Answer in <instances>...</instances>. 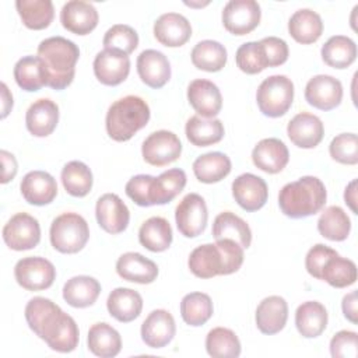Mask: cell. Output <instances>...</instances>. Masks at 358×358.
<instances>
[{
    "label": "cell",
    "mask_w": 358,
    "mask_h": 358,
    "mask_svg": "<svg viewBox=\"0 0 358 358\" xmlns=\"http://www.w3.org/2000/svg\"><path fill=\"white\" fill-rule=\"evenodd\" d=\"M175 331V319L165 309L152 310L141 324V338L150 348L165 347L172 341Z\"/></svg>",
    "instance_id": "obj_18"
},
{
    "label": "cell",
    "mask_w": 358,
    "mask_h": 358,
    "mask_svg": "<svg viewBox=\"0 0 358 358\" xmlns=\"http://www.w3.org/2000/svg\"><path fill=\"white\" fill-rule=\"evenodd\" d=\"M25 319L29 329L49 348L59 352H70L78 345L80 331L76 320L53 301L43 296L29 299L25 306Z\"/></svg>",
    "instance_id": "obj_1"
},
{
    "label": "cell",
    "mask_w": 358,
    "mask_h": 358,
    "mask_svg": "<svg viewBox=\"0 0 358 358\" xmlns=\"http://www.w3.org/2000/svg\"><path fill=\"white\" fill-rule=\"evenodd\" d=\"M95 215L99 227L112 235L123 232L130 221L127 206L115 193H106L98 199Z\"/></svg>",
    "instance_id": "obj_15"
},
{
    "label": "cell",
    "mask_w": 358,
    "mask_h": 358,
    "mask_svg": "<svg viewBox=\"0 0 358 358\" xmlns=\"http://www.w3.org/2000/svg\"><path fill=\"white\" fill-rule=\"evenodd\" d=\"M287 134L296 147L313 148L322 141L324 127L316 115L301 112L289 120L287 126Z\"/></svg>",
    "instance_id": "obj_22"
},
{
    "label": "cell",
    "mask_w": 358,
    "mask_h": 358,
    "mask_svg": "<svg viewBox=\"0 0 358 358\" xmlns=\"http://www.w3.org/2000/svg\"><path fill=\"white\" fill-rule=\"evenodd\" d=\"M59 122V106L48 99L41 98L31 103L25 113V124L35 137H46L53 133Z\"/></svg>",
    "instance_id": "obj_25"
},
{
    "label": "cell",
    "mask_w": 358,
    "mask_h": 358,
    "mask_svg": "<svg viewBox=\"0 0 358 358\" xmlns=\"http://www.w3.org/2000/svg\"><path fill=\"white\" fill-rule=\"evenodd\" d=\"M62 183L74 197H84L92 187V172L81 161H70L62 169Z\"/></svg>",
    "instance_id": "obj_43"
},
{
    "label": "cell",
    "mask_w": 358,
    "mask_h": 358,
    "mask_svg": "<svg viewBox=\"0 0 358 358\" xmlns=\"http://www.w3.org/2000/svg\"><path fill=\"white\" fill-rule=\"evenodd\" d=\"M256 101L264 116L280 117L285 115L292 105L294 83L287 76H270L259 85Z\"/></svg>",
    "instance_id": "obj_7"
},
{
    "label": "cell",
    "mask_w": 358,
    "mask_h": 358,
    "mask_svg": "<svg viewBox=\"0 0 358 358\" xmlns=\"http://www.w3.org/2000/svg\"><path fill=\"white\" fill-rule=\"evenodd\" d=\"M186 186V173L183 169L172 168L162 172L151 183V204H166L172 201Z\"/></svg>",
    "instance_id": "obj_35"
},
{
    "label": "cell",
    "mask_w": 358,
    "mask_h": 358,
    "mask_svg": "<svg viewBox=\"0 0 358 358\" xmlns=\"http://www.w3.org/2000/svg\"><path fill=\"white\" fill-rule=\"evenodd\" d=\"M148 103L137 95H126L115 101L105 119L109 137L115 141H127L150 120Z\"/></svg>",
    "instance_id": "obj_5"
},
{
    "label": "cell",
    "mask_w": 358,
    "mask_h": 358,
    "mask_svg": "<svg viewBox=\"0 0 358 358\" xmlns=\"http://www.w3.org/2000/svg\"><path fill=\"white\" fill-rule=\"evenodd\" d=\"M20 189L25 201L34 206L49 204L57 194V183L55 178L45 171L28 172L21 180Z\"/></svg>",
    "instance_id": "obj_23"
},
{
    "label": "cell",
    "mask_w": 358,
    "mask_h": 358,
    "mask_svg": "<svg viewBox=\"0 0 358 358\" xmlns=\"http://www.w3.org/2000/svg\"><path fill=\"white\" fill-rule=\"evenodd\" d=\"M98 11L96 8L83 0H71L67 1L60 11V22L62 25L76 34V35H87L98 25Z\"/></svg>",
    "instance_id": "obj_17"
},
{
    "label": "cell",
    "mask_w": 358,
    "mask_h": 358,
    "mask_svg": "<svg viewBox=\"0 0 358 358\" xmlns=\"http://www.w3.org/2000/svg\"><path fill=\"white\" fill-rule=\"evenodd\" d=\"M208 211L204 199L197 193L186 194L175 210V221L179 232L186 238L199 236L207 225Z\"/></svg>",
    "instance_id": "obj_9"
},
{
    "label": "cell",
    "mask_w": 358,
    "mask_h": 358,
    "mask_svg": "<svg viewBox=\"0 0 358 358\" xmlns=\"http://www.w3.org/2000/svg\"><path fill=\"white\" fill-rule=\"evenodd\" d=\"M17 282L27 291H42L49 288L56 278V268L45 257L32 256L17 262L14 267Z\"/></svg>",
    "instance_id": "obj_8"
},
{
    "label": "cell",
    "mask_w": 358,
    "mask_h": 358,
    "mask_svg": "<svg viewBox=\"0 0 358 358\" xmlns=\"http://www.w3.org/2000/svg\"><path fill=\"white\" fill-rule=\"evenodd\" d=\"M36 56L46 69L48 87L60 91L73 83L80 57V49L73 41L63 36L46 38L39 43Z\"/></svg>",
    "instance_id": "obj_3"
},
{
    "label": "cell",
    "mask_w": 358,
    "mask_h": 358,
    "mask_svg": "<svg viewBox=\"0 0 358 358\" xmlns=\"http://www.w3.org/2000/svg\"><path fill=\"white\" fill-rule=\"evenodd\" d=\"M141 154L147 164L164 166L176 161L182 154V143L179 137L168 130L151 133L141 145Z\"/></svg>",
    "instance_id": "obj_10"
},
{
    "label": "cell",
    "mask_w": 358,
    "mask_h": 358,
    "mask_svg": "<svg viewBox=\"0 0 358 358\" xmlns=\"http://www.w3.org/2000/svg\"><path fill=\"white\" fill-rule=\"evenodd\" d=\"M50 243L60 252L73 255L80 252L90 238L88 224L77 213H63L52 221Z\"/></svg>",
    "instance_id": "obj_6"
},
{
    "label": "cell",
    "mask_w": 358,
    "mask_h": 358,
    "mask_svg": "<svg viewBox=\"0 0 358 358\" xmlns=\"http://www.w3.org/2000/svg\"><path fill=\"white\" fill-rule=\"evenodd\" d=\"M327 193L323 182L316 176H302L280 190L278 206L289 218H305L319 213L326 204Z\"/></svg>",
    "instance_id": "obj_4"
},
{
    "label": "cell",
    "mask_w": 358,
    "mask_h": 358,
    "mask_svg": "<svg viewBox=\"0 0 358 358\" xmlns=\"http://www.w3.org/2000/svg\"><path fill=\"white\" fill-rule=\"evenodd\" d=\"M289 35L299 43L309 45L316 42L323 32L320 15L310 8L296 10L288 21Z\"/></svg>",
    "instance_id": "obj_31"
},
{
    "label": "cell",
    "mask_w": 358,
    "mask_h": 358,
    "mask_svg": "<svg viewBox=\"0 0 358 358\" xmlns=\"http://www.w3.org/2000/svg\"><path fill=\"white\" fill-rule=\"evenodd\" d=\"M186 137L196 147H207L217 144L224 137V124L218 119L192 116L186 122Z\"/></svg>",
    "instance_id": "obj_34"
},
{
    "label": "cell",
    "mask_w": 358,
    "mask_h": 358,
    "mask_svg": "<svg viewBox=\"0 0 358 358\" xmlns=\"http://www.w3.org/2000/svg\"><path fill=\"white\" fill-rule=\"evenodd\" d=\"M116 273L126 281L150 284L158 275L157 264L137 252L123 253L116 262Z\"/></svg>",
    "instance_id": "obj_27"
},
{
    "label": "cell",
    "mask_w": 358,
    "mask_h": 358,
    "mask_svg": "<svg viewBox=\"0 0 358 358\" xmlns=\"http://www.w3.org/2000/svg\"><path fill=\"white\" fill-rule=\"evenodd\" d=\"M323 62L334 69H347L357 59L355 42L344 35H334L322 46Z\"/></svg>",
    "instance_id": "obj_39"
},
{
    "label": "cell",
    "mask_w": 358,
    "mask_h": 358,
    "mask_svg": "<svg viewBox=\"0 0 358 358\" xmlns=\"http://www.w3.org/2000/svg\"><path fill=\"white\" fill-rule=\"evenodd\" d=\"M289 152L287 145L274 137L260 140L253 151L252 161L253 164L267 173H278L288 164Z\"/></svg>",
    "instance_id": "obj_24"
},
{
    "label": "cell",
    "mask_w": 358,
    "mask_h": 358,
    "mask_svg": "<svg viewBox=\"0 0 358 358\" xmlns=\"http://www.w3.org/2000/svg\"><path fill=\"white\" fill-rule=\"evenodd\" d=\"M154 176L151 175H136L126 183V194L141 207H150L151 204V183Z\"/></svg>",
    "instance_id": "obj_51"
},
{
    "label": "cell",
    "mask_w": 358,
    "mask_h": 358,
    "mask_svg": "<svg viewBox=\"0 0 358 358\" xmlns=\"http://www.w3.org/2000/svg\"><path fill=\"white\" fill-rule=\"evenodd\" d=\"M232 196L243 210L257 211L267 201V183L257 175L242 173L232 182Z\"/></svg>",
    "instance_id": "obj_16"
},
{
    "label": "cell",
    "mask_w": 358,
    "mask_h": 358,
    "mask_svg": "<svg viewBox=\"0 0 358 358\" xmlns=\"http://www.w3.org/2000/svg\"><path fill=\"white\" fill-rule=\"evenodd\" d=\"M236 66L246 74H257L267 66V60L260 42H246L241 45L235 55Z\"/></svg>",
    "instance_id": "obj_47"
},
{
    "label": "cell",
    "mask_w": 358,
    "mask_h": 358,
    "mask_svg": "<svg viewBox=\"0 0 358 358\" xmlns=\"http://www.w3.org/2000/svg\"><path fill=\"white\" fill-rule=\"evenodd\" d=\"M88 350L101 358H112L120 352L122 338L116 329L108 323H95L88 330Z\"/></svg>",
    "instance_id": "obj_33"
},
{
    "label": "cell",
    "mask_w": 358,
    "mask_h": 358,
    "mask_svg": "<svg viewBox=\"0 0 358 358\" xmlns=\"http://www.w3.org/2000/svg\"><path fill=\"white\" fill-rule=\"evenodd\" d=\"M327 310L317 301H306L301 303L295 312V326L305 338L320 336L327 326Z\"/></svg>",
    "instance_id": "obj_29"
},
{
    "label": "cell",
    "mask_w": 358,
    "mask_h": 358,
    "mask_svg": "<svg viewBox=\"0 0 358 358\" xmlns=\"http://www.w3.org/2000/svg\"><path fill=\"white\" fill-rule=\"evenodd\" d=\"M186 6H190V7H203V6H207L208 1H204V3H193V1H185Z\"/></svg>",
    "instance_id": "obj_58"
},
{
    "label": "cell",
    "mask_w": 358,
    "mask_h": 358,
    "mask_svg": "<svg viewBox=\"0 0 358 358\" xmlns=\"http://www.w3.org/2000/svg\"><path fill=\"white\" fill-rule=\"evenodd\" d=\"M305 99L320 110L337 108L343 99V85L333 76L319 74L312 77L305 87Z\"/></svg>",
    "instance_id": "obj_14"
},
{
    "label": "cell",
    "mask_w": 358,
    "mask_h": 358,
    "mask_svg": "<svg viewBox=\"0 0 358 358\" xmlns=\"http://www.w3.org/2000/svg\"><path fill=\"white\" fill-rule=\"evenodd\" d=\"M3 239L13 250H28L41 241V227L35 217L27 213H17L3 228Z\"/></svg>",
    "instance_id": "obj_11"
},
{
    "label": "cell",
    "mask_w": 358,
    "mask_h": 358,
    "mask_svg": "<svg viewBox=\"0 0 358 358\" xmlns=\"http://www.w3.org/2000/svg\"><path fill=\"white\" fill-rule=\"evenodd\" d=\"M206 350L214 358H236L241 354V341L232 330L215 327L206 337Z\"/></svg>",
    "instance_id": "obj_45"
},
{
    "label": "cell",
    "mask_w": 358,
    "mask_h": 358,
    "mask_svg": "<svg viewBox=\"0 0 358 358\" xmlns=\"http://www.w3.org/2000/svg\"><path fill=\"white\" fill-rule=\"evenodd\" d=\"M322 280L334 288H345L355 282L357 266L352 260L334 255L323 266Z\"/></svg>",
    "instance_id": "obj_46"
},
{
    "label": "cell",
    "mask_w": 358,
    "mask_h": 358,
    "mask_svg": "<svg viewBox=\"0 0 358 358\" xmlns=\"http://www.w3.org/2000/svg\"><path fill=\"white\" fill-rule=\"evenodd\" d=\"M14 78L20 88L34 92L48 85V74L38 56H24L14 66Z\"/></svg>",
    "instance_id": "obj_36"
},
{
    "label": "cell",
    "mask_w": 358,
    "mask_h": 358,
    "mask_svg": "<svg viewBox=\"0 0 358 358\" xmlns=\"http://www.w3.org/2000/svg\"><path fill=\"white\" fill-rule=\"evenodd\" d=\"M344 200H345V204L351 208V211L354 214H357V180H351L347 187H345V192H344Z\"/></svg>",
    "instance_id": "obj_56"
},
{
    "label": "cell",
    "mask_w": 358,
    "mask_h": 358,
    "mask_svg": "<svg viewBox=\"0 0 358 358\" xmlns=\"http://www.w3.org/2000/svg\"><path fill=\"white\" fill-rule=\"evenodd\" d=\"M187 99L201 117H214L222 108V96L218 87L208 80H193L187 87Z\"/></svg>",
    "instance_id": "obj_21"
},
{
    "label": "cell",
    "mask_w": 358,
    "mask_h": 358,
    "mask_svg": "<svg viewBox=\"0 0 358 358\" xmlns=\"http://www.w3.org/2000/svg\"><path fill=\"white\" fill-rule=\"evenodd\" d=\"M154 36L164 46L178 48L190 39L192 27L185 15L165 13L154 22Z\"/></svg>",
    "instance_id": "obj_19"
},
{
    "label": "cell",
    "mask_w": 358,
    "mask_h": 358,
    "mask_svg": "<svg viewBox=\"0 0 358 358\" xmlns=\"http://www.w3.org/2000/svg\"><path fill=\"white\" fill-rule=\"evenodd\" d=\"M101 294V284L90 275H76L63 287V298L73 308L91 306Z\"/></svg>",
    "instance_id": "obj_32"
},
{
    "label": "cell",
    "mask_w": 358,
    "mask_h": 358,
    "mask_svg": "<svg viewBox=\"0 0 358 358\" xmlns=\"http://www.w3.org/2000/svg\"><path fill=\"white\" fill-rule=\"evenodd\" d=\"M330 352L334 358H355L358 355V334L351 330H340L330 341Z\"/></svg>",
    "instance_id": "obj_50"
},
{
    "label": "cell",
    "mask_w": 358,
    "mask_h": 358,
    "mask_svg": "<svg viewBox=\"0 0 358 358\" xmlns=\"http://www.w3.org/2000/svg\"><path fill=\"white\" fill-rule=\"evenodd\" d=\"M193 172L203 183H217L231 172V159L218 151L207 152L194 159Z\"/></svg>",
    "instance_id": "obj_38"
},
{
    "label": "cell",
    "mask_w": 358,
    "mask_h": 358,
    "mask_svg": "<svg viewBox=\"0 0 358 358\" xmlns=\"http://www.w3.org/2000/svg\"><path fill=\"white\" fill-rule=\"evenodd\" d=\"M102 43L105 49H116L130 55L138 45V35L130 25L116 24L105 32Z\"/></svg>",
    "instance_id": "obj_48"
},
{
    "label": "cell",
    "mask_w": 358,
    "mask_h": 358,
    "mask_svg": "<svg viewBox=\"0 0 358 358\" xmlns=\"http://www.w3.org/2000/svg\"><path fill=\"white\" fill-rule=\"evenodd\" d=\"M268 67H277L281 66L287 62L288 59V45L284 39L277 38V36H267L259 41Z\"/></svg>",
    "instance_id": "obj_53"
},
{
    "label": "cell",
    "mask_w": 358,
    "mask_h": 358,
    "mask_svg": "<svg viewBox=\"0 0 358 358\" xmlns=\"http://www.w3.org/2000/svg\"><path fill=\"white\" fill-rule=\"evenodd\" d=\"M243 248L231 239H218L215 243L197 246L189 256L187 266L199 278L228 275L241 268Z\"/></svg>",
    "instance_id": "obj_2"
},
{
    "label": "cell",
    "mask_w": 358,
    "mask_h": 358,
    "mask_svg": "<svg viewBox=\"0 0 358 358\" xmlns=\"http://www.w3.org/2000/svg\"><path fill=\"white\" fill-rule=\"evenodd\" d=\"M213 301L204 292H190L180 302V315L186 324L201 326L213 316Z\"/></svg>",
    "instance_id": "obj_44"
},
{
    "label": "cell",
    "mask_w": 358,
    "mask_h": 358,
    "mask_svg": "<svg viewBox=\"0 0 358 358\" xmlns=\"http://www.w3.org/2000/svg\"><path fill=\"white\" fill-rule=\"evenodd\" d=\"M0 158H1V166H3V173H1V183H7L10 182L15 173H17V159L15 157L6 151V150H1L0 151Z\"/></svg>",
    "instance_id": "obj_54"
},
{
    "label": "cell",
    "mask_w": 358,
    "mask_h": 358,
    "mask_svg": "<svg viewBox=\"0 0 358 358\" xmlns=\"http://www.w3.org/2000/svg\"><path fill=\"white\" fill-rule=\"evenodd\" d=\"M260 6L255 0H231L222 10V24L232 35H246L260 22Z\"/></svg>",
    "instance_id": "obj_12"
},
{
    "label": "cell",
    "mask_w": 358,
    "mask_h": 358,
    "mask_svg": "<svg viewBox=\"0 0 358 358\" xmlns=\"http://www.w3.org/2000/svg\"><path fill=\"white\" fill-rule=\"evenodd\" d=\"M317 231L329 241L341 242L351 231V221L347 213L338 206L327 207L317 220Z\"/></svg>",
    "instance_id": "obj_42"
},
{
    "label": "cell",
    "mask_w": 358,
    "mask_h": 358,
    "mask_svg": "<svg viewBox=\"0 0 358 358\" xmlns=\"http://www.w3.org/2000/svg\"><path fill=\"white\" fill-rule=\"evenodd\" d=\"M213 236L218 239H231L248 249L252 242V231L245 220L231 211L218 214L213 224Z\"/></svg>",
    "instance_id": "obj_30"
},
{
    "label": "cell",
    "mask_w": 358,
    "mask_h": 358,
    "mask_svg": "<svg viewBox=\"0 0 358 358\" xmlns=\"http://www.w3.org/2000/svg\"><path fill=\"white\" fill-rule=\"evenodd\" d=\"M140 243L151 252H164L172 243V228L168 220L151 217L145 220L138 229Z\"/></svg>",
    "instance_id": "obj_37"
},
{
    "label": "cell",
    "mask_w": 358,
    "mask_h": 358,
    "mask_svg": "<svg viewBox=\"0 0 358 358\" xmlns=\"http://www.w3.org/2000/svg\"><path fill=\"white\" fill-rule=\"evenodd\" d=\"M17 11L29 29H45L55 17V7L50 0H17Z\"/></svg>",
    "instance_id": "obj_40"
},
{
    "label": "cell",
    "mask_w": 358,
    "mask_h": 358,
    "mask_svg": "<svg viewBox=\"0 0 358 358\" xmlns=\"http://www.w3.org/2000/svg\"><path fill=\"white\" fill-rule=\"evenodd\" d=\"M1 99H3V102H1V117L4 119L8 115L10 109L13 108V95L10 94V91H8V88L4 83H1Z\"/></svg>",
    "instance_id": "obj_57"
},
{
    "label": "cell",
    "mask_w": 358,
    "mask_h": 358,
    "mask_svg": "<svg viewBox=\"0 0 358 358\" xmlns=\"http://www.w3.org/2000/svg\"><path fill=\"white\" fill-rule=\"evenodd\" d=\"M288 319V305L282 296L264 298L256 309V326L263 334L280 333Z\"/></svg>",
    "instance_id": "obj_26"
},
{
    "label": "cell",
    "mask_w": 358,
    "mask_h": 358,
    "mask_svg": "<svg viewBox=\"0 0 358 358\" xmlns=\"http://www.w3.org/2000/svg\"><path fill=\"white\" fill-rule=\"evenodd\" d=\"M190 56L194 67L208 73L220 71L227 63L225 46L213 39H206L196 43Z\"/></svg>",
    "instance_id": "obj_41"
},
{
    "label": "cell",
    "mask_w": 358,
    "mask_h": 358,
    "mask_svg": "<svg viewBox=\"0 0 358 358\" xmlns=\"http://www.w3.org/2000/svg\"><path fill=\"white\" fill-rule=\"evenodd\" d=\"M94 74L103 85H119L130 73V59L120 50L103 49L94 59Z\"/></svg>",
    "instance_id": "obj_13"
},
{
    "label": "cell",
    "mask_w": 358,
    "mask_h": 358,
    "mask_svg": "<svg viewBox=\"0 0 358 358\" xmlns=\"http://www.w3.org/2000/svg\"><path fill=\"white\" fill-rule=\"evenodd\" d=\"M106 308L112 317L122 323H129L140 316L143 309V298L131 288L119 287L109 294Z\"/></svg>",
    "instance_id": "obj_28"
},
{
    "label": "cell",
    "mask_w": 358,
    "mask_h": 358,
    "mask_svg": "<svg viewBox=\"0 0 358 358\" xmlns=\"http://www.w3.org/2000/svg\"><path fill=\"white\" fill-rule=\"evenodd\" d=\"M330 155L334 161L345 165L358 162V138L354 133H341L336 136L329 145Z\"/></svg>",
    "instance_id": "obj_49"
},
{
    "label": "cell",
    "mask_w": 358,
    "mask_h": 358,
    "mask_svg": "<svg viewBox=\"0 0 358 358\" xmlns=\"http://www.w3.org/2000/svg\"><path fill=\"white\" fill-rule=\"evenodd\" d=\"M334 255H338V253L334 249H331L326 245H322V243H317L313 248H310L309 252L306 253V257H305V267H306L308 273L312 277H315L317 280H322L323 266Z\"/></svg>",
    "instance_id": "obj_52"
},
{
    "label": "cell",
    "mask_w": 358,
    "mask_h": 358,
    "mask_svg": "<svg viewBox=\"0 0 358 358\" xmlns=\"http://www.w3.org/2000/svg\"><path fill=\"white\" fill-rule=\"evenodd\" d=\"M137 73L141 81L151 88L164 87L171 78V64L166 56L155 49H145L137 57Z\"/></svg>",
    "instance_id": "obj_20"
},
{
    "label": "cell",
    "mask_w": 358,
    "mask_h": 358,
    "mask_svg": "<svg viewBox=\"0 0 358 358\" xmlns=\"http://www.w3.org/2000/svg\"><path fill=\"white\" fill-rule=\"evenodd\" d=\"M341 308H343V313L345 316V319H348L351 323H357V291H351L350 294H347L343 298L341 302Z\"/></svg>",
    "instance_id": "obj_55"
}]
</instances>
